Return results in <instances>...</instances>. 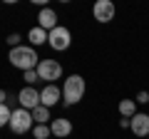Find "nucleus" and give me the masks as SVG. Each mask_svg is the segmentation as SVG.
<instances>
[{"mask_svg": "<svg viewBox=\"0 0 149 139\" xmlns=\"http://www.w3.org/2000/svg\"><path fill=\"white\" fill-rule=\"evenodd\" d=\"M8 60H10L17 70H22V72H27V70H37V65H40V57H37V52H35L32 45L13 47L10 55H8Z\"/></svg>", "mask_w": 149, "mask_h": 139, "instance_id": "obj_1", "label": "nucleus"}, {"mask_svg": "<svg viewBox=\"0 0 149 139\" xmlns=\"http://www.w3.org/2000/svg\"><path fill=\"white\" fill-rule=\"evenodd\" d=\"M62 97H65V104H77V102L85 97V77L82 75H70L65 80V87H62Z\"/></svg>", "mask_w": 149, "mask_h": 139, "instance_id": "obj_2", "label": "nucleus"}, {"mask_svg": "<svg viewBox=\"0 0 149 139\" xmlns=\"http://www.w3.org/2000/svg\"><path fill=\"white\" fill-rule=\"evenodd\" d=\"M8 127H10L15 134H27V132H32V127H35L32 112H27V109H22V107L13 109V117H10V124H8Z\"/></svg>", "mask_w": 149, "mask_h": 139, "instance_id": "obj_3", "label": "nucleus"}, {"mask_svg": "<svg viewBox=\"0 0 149 139\" xmlns=\"http://www.w3.org/2000/svg\"><path fill=\"white\" fill-rule=\"evenodd\" d=\"M37 77L40 80H47V85H55V80H60L62 77V65L57 62V60H40V65H37Z\"/></svg>", "mask_w": 149, "mask_h": 139, "instance_id": "obj_4", "label": "nucleus"}, {"mask_svg": "<svg viewBox=\"0 0 149 139\" xmlns=\"http://www.w3.org/2000/svg\"><path fill=\"white\" fill-rule=\"evenodd\" d=\"M47 42L52 50H57V52H62V50H67L70 45H72V35H70V30L65 25H57L52 32L47 35Z\"/></svg>", "mask_w": 149, "mask_h": 139, "instance_id": "obj_5", "label": "nucleus"}, {"mask_svg": "<svg viewBox=\"0 0 149 139\" xmlns=\"http://www.w3.org/2000/svg\"><path fill=\"white\" fill-rule=\"evenodd\" d=\"M17 102H20L22 109L32 112L35 107H40V92H37L35 87H22V90L17 92Z\"/></svg>", "mask_w": 149, "mask_h": 139, "instance_id": "obj_6", "label": "nucleus"}, {"mask_svg": "<svg viewBox=\"0 0 149 139\" xmlns=\"http://www.w3.org/2000/svg\"><path fill=\"white\" fill-rule=\"evenodd\" d=\"M114 3L112 0H97L95 3V8H92V15H95V20L97 22H109L112 17H114Z\"/></svg>", "mask_w": 149, "mask_h": 139, "instance_id": "obj_7", "label": "nucleus"}, {"mask_svg": "<svg viewBox=\"0 0 149 139\" xmlns=\"http://www.w3.org/2000/svg\"><path fill=\"white\" fill-rule=\"evenodd\" d=\"M129 122H132V124H129V129L134 132V137H139V139L149 137V114L147 112H137Z\"/></svg>", "mask_w": 149, "mask_h": 139, "instance_id": "obj_8", "label": "nucleus"}, {"mask_svg": "<svg viewBox=\"0 0 149 139\" xmlns=\"http://www.w3.org/2000/svg\"><path fill=\"white\" fill-rule=\"evenodd\" d=\"M60 97H62V90H60L57 85H45V90L40 92V104L50 109V107H55L60 102Z\"/></svg>", "mask_w": 149, "mask_h": 139, "instance_id": "obj_9", "label": "nucleus"}, {"mask_svg": "<svg viewBox=\"0 0 149 139\" xmlns=\"http://www.w3.org/2000/svg\"><path fill=\"white\" fill-rule=\"evenodd\" d=\"M37 27H42V30L52 32L55 27H57V13H55L52 8H42V10H40V15H37Z\"/></svg>", "mask_w": 149, "mask_h": 139, "instance_id": "obj_10", "label": "nucleus"}, {"mask_svg": "<svg viewBox=\"0 0 149 139\" xmlns=\"http://www.w3.org/2000/svg\"><path fill=\"white\" fill-rule=\"evenodd\" d=\"M50 129H52V134L55 137H60V139H65V137H70L72 134V122L70 119H52L50 122Z\"/></svg>", "mask_w": 149, "mask_h": 139, "instance_id": "obj_11", "label": "nucleus"}, {"mask_svg": "<svg viewBox=\"0 0 149 139\" xmlns=\"http://www.w3.org/2000/svg\"><path fill=\"white\" fill-rule=\"evenodd\" d=\"M47 35H50V32L42 30V27H32V30L27 32V40H30L32 47H37V45H45V42H47Z\"/></svg>", "mask_w": 149, "mask_h": 139, "instance_id": "obj_12", "label": "nucleus"}, {"mask_svg": "<svg viewBox=\"0 0 149 139\" xmlns=\"http://www.w3.org/2000/svg\"><path fill=\"white\" fill-rule=\"evenodd\" d=\"M119 114H122L124 119H132L134 114H137V102L134 99H122L119 102Z\"/></svg>", "mask_w": 149, "mask_h": 139, "instance_id": "obj_13", "label": "nucleus"}, {"mask_svg": "<svg viewBox=\"0 0 149 139\" xmlns=\"http://www.w3.org/2000/svg\"><path fill=\"white\" fill-rule=\"evenodd\" d=\"M32 119H35V124H47L50 122V109L42 107V104L35 107V109H32Z\"/></svg>", "mask_w": 149, "mask_h": 139, "instance_id": "obj_14", "label": "nucleus"}, {"mask_svg": "<svg viewBox=\"0 0 149 139\" xmlns=\"http://www.w3.org/2000/svg\"><path fill=\"white\" fill-rule=\"evenodd\" d=\"M50 134H52L50 124H35V127H32V137L35 139H47Z\"/></svg>", "mask_w": 149, "mask_h": 139, "instance_id": "obj_15", "label": "nucleus"}, {"mask_svg": "<svg viewBox=\"0 0 149 139\" xmlns=\"http://www.w3.org/2000/svg\"><path fill=\"white\" fill-rule=\"evenodd\" d=\"M10 117H13V109L8 107V104H0V127L10 124Z\"/></svg>", "mask_w": 149, "mask_h": 139, "instance_id": "obj_16", "label": "nucleus"}, {"mask_svg": "<svg viewBox=\"0 0 149 139\" xmlns=\"http://www.w3.org/2000/svg\"><path fill=\"white\" fill-rule=\"evenodd\" d=\"M22 80L27 82V87H32V85H35L37 80H40V77H37V70H27V72H25V77H22Z\"/></svg>", "mask_w": 149, "mask_h": 139, "instance_id": "obj_17", "label": "nucleus"}, {"mask_svg": "<svg viewBox=\"0 0 149 139\" xmlns=\"http://www.w3.org/2000/svg\"><path fill=\"white\" fill-rule=\"evenodd\" d=\"M20 35H17V32H13V35H10V38H8V45H10V47H20Z\"/></svg>", "mask_w": 149, "mask_h": 139, "instance_id": "obj_18", "label": "nucleus"}, {"mask_svg": "<svg viewBox=\"0 0 149 139\" xmlns=\"http://www.w3.org/2000/svg\"><path fill=\"white\" fill-rule=\"evenodd\" d=\"M134 102H137V104H147V102H149V92H139Z\"/></svg>", "mask_w": 149, "mask_h": 139, "instance_id": "obj_19", "label": "nucleus"}, {"mask_svg": "<svg viewBox=\"0 0 149 139\" xmlns=\"http://www.w3.org/2000/svg\"><path fill=\"white\" fill-rule=\"evenodd\" d=\"M0 104H8V92L0 90Z\"/></svg>", "mask_w": 149, "mask_h": 139, "instance_id": "obj_20", "label": "nucleus"}, {"mask_svg": "<svg viewBox=\"0 0 149 139\" xmlns=\"http://www.w3.org/2000/svg\"><path fill=\"white\" fill-rule=\"evenodd\" d=\"M129 124H132V122H129V119H124V117L119 119V127H122V129H129Z\"/></svg>", "mask_w": 149, "mask_h": 139, "instance_id": "obj_21", "label": "nucleus"}]
</instances>
